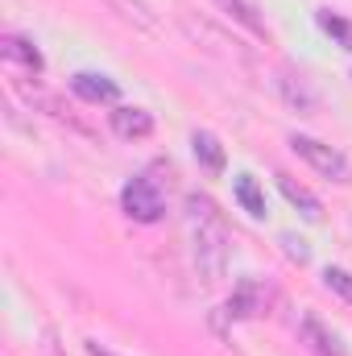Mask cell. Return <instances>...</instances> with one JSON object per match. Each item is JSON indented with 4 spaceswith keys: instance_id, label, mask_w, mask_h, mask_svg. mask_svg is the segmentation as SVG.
<instances>
[{
    "instance_id": "6da1fadb",
    "label": "cell",
    "mask_w": 352,
    "mask_h": 356,
    "mask_svg": "<svg viewBox=\"0 0 352 356\" xmlns=\"http://www.w3.org/2000/svg\"><path fill=\"white\" fill-rule=\"evenodd\" d=\"M186 211H191V253H195V269L203 282H220L228 269V224L216 211V203L207 195H186Z\"/></svg>"
},
{
    "instance_id": "7a4b0ae2",
    "label": "cell",
    "mask_w": 352,
    "mask_h": 356,
    "mask_svg": "<svg viewBox=\"0 0 352 356\" xmlns=\"http://www.w3.org/2000/svg\"><path fill=\"white\" fill-rule=\"evenodd\" d=\"M120 207H125V216L137 220V224H158V220L166 216V199H162L158 182L145 178V175H137V178L125 182V191H120Z\"/></svg>"
},
{
    "instance_id": "3957f363",
    "label": "cell",
    "mask_w": 352,
    "mask_h": 356,
    "mask_svg": "<svg viewBox=\"0 0 352 356\" xmlns=\"http://www.w3.org/2000/svg\"><path fill=\"white\" fill-rule=\"evenodd\" d=\"M290 149L311 166V170H319L323 178H332V182H349V158L340 154V149H332V145H323V141H315V137H307V133H294L290 137Z\"/></svg>"
},
{
    "instance_id": "277c9868",
    "label": "cell",
    "mask_w": 352,
    "mask_h": 356,
    "mask_svg": "<svg viewBox=\"0 0 352 356\" xmlns=\"http://www.w3.org/2000/svg\"><path fill=\"white\" fill-rule=\"evenodd\" d=\"M0 58H4L8 67L25 71V75H42V71H46L42 50H38L29 38H21V33H4V38H0Z\"/></svg>"
},
{
    "instance_id": "5b68a950",
    "label": "cell",
    "mask_w": 352,
    "mask_h": 356,
    "mask_svg": "<svg viewBox=\"0 0 352 356\" xmlns=\"http://www.w3.org/2000/svg\"><path fill=\"white\" fill-rule=\"evenodd\" d=\"M108 124H112V133L125 137V141H141V137L154 133V116H150L145 108H129V104H116V108L108 112Z\"/></svg>"
},
{
    "instance_id": "8992f818",
    "label": "cell",
    "mask_w": 352,
    "mask_h": 356,
    "mask_svg": "<svg viewBox=\"0 0 352 356\" xmlns=\"http://www.w3.org/2000/svg\"><path fill=\"white\" fill-rule=\"evenodd\" d=\"M71 91H75L83 104H116V99H120L116 79L95 75V71H79V75H71Z\"/></svg>"
},
{
    "instance_id": "52a82bcc",
    "label": "cell",
    "mask_w": 352,
    "mask_h": 356,
    "mask_svg": "<svg viewBox=\"0 0 352 356\" xmlns=\"http://www.w3.org/2000/svg\"><path fill=\"white\" fill-rule=\"evenodd\" d=\"M265 302H269V294L257 282H241L237 294L224 302V315L228 319H257V315H265Z\"/></svg>"
},
{
    "instance_id": "ba28073f",
    "label": "cell",
    "mask_w": 352,
    "mask_h": 356,
    "mask_svg": "<svg viewBox=\"0 0 352 356\" xmlns=\"http://www.w3.org/2000/svg\"><path fill=\"white\" fill-rule=\"evenodd\" d=\"M191 154H195V162L207 170V175H224V145H220V137L216 133H207V129H195L191 133Z\"/></svg>"
},
{
    "instance_id": "9c48e42d",
    "label": "cell",
    "mask_w": 352,
    "mask_h": 356,
    "mask_svg": "<svg viewBox=\"0 0 352 356\" xmlns=\"http://www.w3.org/2000/svg\"><path fill=\"white\" fill-rule=\"evenodd\" d=\"M278 91H282V99H286L294 112H303V116H307V112H315V104H319V99H315V91L307 88V79H303V75H290V71H282V75H278Z\"/></svg>"
},
{
    "instance_id": "30bf717a",
    "label": "cell",
    "mask_w": 352,
    "mask_h": 356,
    "mask_svg": "<svg viewBox=\"0 0 352 356\" xmlns=\"http://www.w3.org/2000/svg\"><path fill=\"white\" fill-rule=\"evenodd\" d=\"M303 340H307L319 356H349V353H344V344H340V340H336L319 319H315V315H307V319H303Z\"/></svg>"
},
{
    "instance_id": "8fae6325",
    "label": "cell",
    "mask_w": 352,
    "mask_h": 356,
    "mask_svg": "<svg viewBox=\"0 0 352 356\" xmlns=\"http://www.w3.org/2000/svg\"><path fill=\"white\" fill-rule=\"evenodd\" d=\"M278 186H282V195H286V199H290V203L303 211V220H319V216H323L319 199H315V195H311L303 182H294L290 175H278Z\"/></svg>"
},
{
    "instance_id": "7c38bea8",
    "label": "cell",
    "mask_w": 352,
    "mask_h": 356,
    "mask_svg": "<svg viewBox=\"0 0 352 356\" xmlns=\"http://www.w3.org/2000/svg\"><path fill=\"white\" fill-rule=\"evenodd\" d=\"M232 195H237V203H241L253 220H262L265 216V191L257 186V178L253 175H237L232 178Z\"/></svg>"
},
{
    "instance_id": "4fadbf2b",
    "label": "cell",
    "mask_w": 352,
    "mask_h": 356,
    "mask_svg": "<svg viewBox=\"0 0 352 356\" xmlns=\"http://www.w3.org/2000/svg\"><path fill=\"white\" fill-rule=\"evenodd\" d=\"M232 21H241L249 33H257V38H265V25H262V17H257V4L253 0H216Z\"/></svg>"
},
{
    "instance_id": "5bb4252c",
    "label": "cell",
    "mask_w": 352,
    "mask_h": 356,
    "mask_svg": "<svg viewBox=\"0 0 352 356\" xmlns=\"http://www.w3.org/2000/svg\"><path fill=\"white\" fill-rule=\"evenodd\" d=\"M315 25H319L328 38H336L344 50H352V21L349 17H340V13H332V8H319V13H315Z\"/></svg>"
},
{
    "instance_id": "9a60e30c",
    "label": "cell",
    "mask_w": 352,
    "mask_h": 356,
    "mask_svg": "<svg viewBox=\"0 0 352 356\" xmlns=\"http://www.w3.org/2000/svg\"><path fill=\"white\" fill-rule=\"evenodd\" d=\"M108 4H112V8H120V17L137 21L141 29H154V25H158V21H154V13H150V8H145L141 0H108Z\"/></svg>"
},
{
    "instance_id": "2e32d148",
    "label": "cell",
    "mask_w": 352,
    "mask_h": 356,
    "mask_svg": "<svg viewBox=\"0 0 352 356\" xmlns=\"http://www.w3.org/2000/svg\"><path fill=\"white\" fill-rule=\"evenodd\" d=\"M323 286H328L332 294H340L344 302H352V273H349V269L328 266V269H323Z\"/></svg>"
},
{
    "instance_id": "e0dca14e",
    "label": "cell",
    "mask_w": 352,
    "mask_h": 356,
    "mask_svg": "<svg viewBox=\"0 0 352 356\" xmlns=\"http://www.w3.org/2000/svg\"><path fill=\"white\" fill-rule=\"evenodd\" d=\"M282 245H286V257H290V261H298V266L307 261V249H303V241H294V236H282Z\"/></svg>"
},
{
    "instance_id": "ac0fdd59",
    "label": "cell",
    "mask_w": 352,
    "mask_h": 356,
    "mask_svg": "<svg viewBox=\"0 0 352 356\" xmlns=\"http://www.w3.org/2000/svg\"><path fill=\"white\" fill-rule=\"evenodd\" d=\"M88 356H116L112 348H104L99 340H88Z\"/></svg>"
}]
</instances>
